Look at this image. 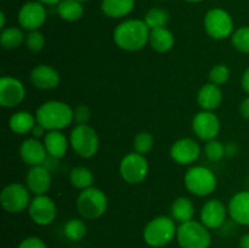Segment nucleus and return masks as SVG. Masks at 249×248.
Masks as SVG:
<instances>
[{"label": "nucleus", "mask_w": 249, "mask_h": 248, "mask_svg": "<svg viewBox=\"0 0 249 248\" xmlns=\"http://www.w3.org/2000/svg\"><path fill=\"white\" fill-rule=\"evenodd\" d=\"M150 33L151 29L143 19H128L114 28L113 41L122 50L135 53L150 41Z\"/></svg>", "instance_id": "nucleus-1"}, {"label": "nucleus", "mask_w": 249, "mask_h": 248, "mask_svg": "<svg viewBox=\"0 0 249 248\" xmlns=\"http://www.w3.org/2000/svg\"><path fill=\"white\" fill-rule=\"evenodd\" d=\"M36 123L48 131L63 130L73 123V108L68 104L58 100H50L36 108Z\"/></svg>", "instance_id": "nucleus-2"}, {"label": "nucleus", "mask_w": 249, "mask_h": 248, "mask_svg": "<svg viewBox=\"0 0 249 248\" xmlns=\"http://www.w3.org/2000/svg\"><path fill=\"white\" fill-rule=\"evenodd\" d=\"M177 221L168 215H158L146 224L142 237L152 248H163L177 238Z\"/></svg>", "instance_id": "nucleus-3"}, {"label": "nucleus", "mask_w": 249, "mask_h": 248, "mask_svg": "<svg viewBox=\"0 0 249 248\" xmlns=\"http://www.w3.org/2000/svg\"><path fill=\"white\" fill-rule=\"evenodd\" d=\"M77 211L83 218L88 220H95L99 219L106 213L108 207V198L106 194L101 189L97 187H89L78 195L77 202H75Z\"/></svg>", "instance_id": "nucleus-4"}, {"label": "nucleus", "mask_w": 249, "mask_h": 248, "mask_svg": "<svg viewBox=\"0 0 249 248\" xmlns=\"http://www.w3.org/2000/svg\"><path fill=\"white\" fill-rule=\"evenodd\" d=\"M184 182L187 191L198 197L209 196L218 186L216 175L203 165H194L189 168L185 173Z\"/></svg>", "instance_id": "nucleus-5"}, {"label": "nucleus", "mask_w": 249, "mask_h": 248, "mask_svg": "<svg viewBox=\"0 0 249 248\" xmlns=\"http://www.w3.org/2000/svg\"><path fill=\"white\" fill-rule=\"evenodd\" d=\"M70 145L79 157L91 158L99 152V134L89 124H75L70 134Z\"/></svg>", "instance_id": "nucleus-6"}, {"label": "nucleus", "mask_w": 249, "mask_h": 248, "mask_svg": "<svg viewBox=\"0 0 249 248\" xmlns=\"http://www.w3.org/2000/svg\"><path fill=\"white\" fill-rule=\"evenodd\" d=\"M177 241L181 248H209L212 235L201 221L192 219L178 226Z\"/></svg>", "instance_id": "nucleus-7"}, {"label": "nucleus", "mask_w": 249, "mask_h": 248, "mask_svg": "<svg viewBox=\"0 0 249 248\" xmlns=\"http://www.w3.org/2000/svg\"><path fill=\"white\" fill-rule=\"evenodd\" d=\"M31 201V191L26 184L11 182L6 185L0 194V203L2 208L11 214H18L28 209Z\"/></svg>", "instance_id": "nucleus-8"}, {"label": "nucleus", "mask_w": 249, "mask_h": 248, "mask_svg": "<svg viewBox=\"0 0 249 248\" xmlns=\"http://www.w3.org/2000/svg\"><path fill=\"white\" fill-rule=\"evenodd\" d=\"M233 19L225 10L212 9L204 17V29L211 38L223 40L233 34Z\"/></svg>", "instance_id": "nucleus-9"}, {"label": "nucleus", "mask_w": 249, "mask_h": 248, "mask_svg": "<svg viewBox=\"0 0 249 248\" xmlns=\"http://www.w3.org/2000/svg\"><path fill=\"white\" fill-rule=\"evenodd\" d=\"M119 173L122 179L130 185L142 182L148 174V160L143 155L131 152L124 156L119 163Z\"/></svg>", "instance_id": "nucleus-10"}, {"label": "nucleus", "mask_w": 249, "mask_h": 248, "mask_svg": "<svg viewBox=\"0 0 249 248\" xmlns=\"http://www.w3.org/2000/svg\"><path fill=\"white\" fill-rule=\"evenodd\" d=\"M29 218L39 226H46L53 223L57 214V207L53 198L46 195L36 196L28 207Z\"/></svg>", "instance_id": "nucleus-11"}, {"label": "nucleus", "mask_w": 249, "mask_h": 248, "mask_svg": "<svg viewBox=\"0 0 249 248\" xmlns=\"http://www.w3.org/2000/svg\"><path fill=\"white\" fill-rule=\"evenodd\" d=\"M192 130L199 140H214L220 131V121L214 112L202 109L192 119Z\"/></svg>", "instance_id": "nucleus-12"}, {"label": "nucleus", "mask_w": 249, "mask_h": 248, "mask_svg": "<svg viewBox=\"0 0 249 248\" xmlns=\"http://www.w3.org/2000/svg\"><path fill=\"white\" fill-rule=\"evenodd\" d=\"M26 97V89L22 82L11 75L0 79V105L4 108H14L22 104Z\"/></svg>", "instance_id": "nucleus-13"}, {"label": "nucleus", "mask_w": 249, "mask_h": 248, "mask_svg": "<svg viewBox=\"0 0 249 248\" xmlns=\"http://www.w3.org/2000/svg\"><path fill=\"white\" fill-rule=\"evenodd\" d=\"M228 214V207L224 204V202L218 198H212L202 206L199 212V221L209 230H215L224 226Z\"/></svg>", "instance_id": "nucleus-14"}, {"label": "nucleus", "mask_w": 249, "mask_h": 248, "mask_svg": "<svg viewBox=\"0 0 249 248\" xmlns=\"http://www.w3.org/2000/svg\"><path fill=\"white\" fill-rule=\"evenodd\" d=\"M170 157L180 165H191L201 156V146L196 140L184 138L177 140L170 147Z\"/></svg>", "instance_id": "nucleus-15"}, {"label": "nucleus", "mask_w": 249, "mask_h": 248, "mask_svg": "<svg viewBox=\"0 0 249 248\" xmlns=\"http://www.w3.org/2000/svg\"><path fill=\"white\" fill-rule=\"evenodd\" d=\"M46 11L43 4L39 1L26 2L18 12V23L26 31H39L45 23Z\"/></svg>", "instance_id": "nucleus-16"}, {"label": "nucleus", "mask_w": 249, "mask_h": 248, "mask_svg": "<svg viewBox=\"0 0 249 248\" xmlns=\"http://www.w3.org/2000/svg\"><path fill=\"white\" fill-rule=\"evenodd\" d=\"M19 156L29 167H36L44 165L49 155L44 142H41L39 139L29 138L26 139L19 146Z\"/></svg>", "instance_id": "nucleus-17"}, {"label": "nucleus", "mask_w": 249, "mask_h": 248, "mask_svg": "<svg viewBox=\"0 0 249 248\" xmlns=\"http://www.w3.org/2000/svg\"><path fill=\"white\" fill-rule=\"evenodd\" d=\"M32 85L39 90H53L60 85V73L49 65H38L29 75Z\"/></svg>", "instance_id": "nucleus-18"}, {"label": "nucleus", "mask_w": 249, "mask_h": 248, "mask_svg": "<svg viewBox=\"0 0 249 248\" xmlns=\"http://www.w3.org/2000/svg\"><path fill=\"white\" fill-rule=\"evenodd\" d=\"M26 186L34 196L46 195L51 187V174L45 165L31 167L26 175Z\"/></svg>", "instance_id": "nucleus-19"}, {"label": "nucleus", "mask_w": 249, "mask_h": 248, "mask_svg": "<svg viewBox=\"0 0 249 248\" xmlns=\"http://www.w3.org/2000/svg\"><path fill=\"white\" fill-rule=\"evenodd\" d=\"M229 216L237 225L249 226V190L233 195L228 204Z\"/></svg>", "instance_id": "nucleus-20"}, {"label": "nucleus", "mask_w": 249, "mask_h": 248, "mask_svg": "<svg viewBox=\"0 0 249 248\" xmlns=\"http://www.w3.org/2000/svg\"><path fill=\"white\" fill-rule=\"evenodd\" d=\"M197 102L203 111H215L223 102V91L220 87L211 82L202 85L197 94Z\"/></svg>", "instance_id": "nucleus-21"}, {"label": "nucleus", "mask_w": 249, "mask_h": 248, "mask_svg": "<svg viewBox=\"0 0 249 248\" xmlns=\"http://www.w3.org/2000/svg\"><path fill=\"white\" fill-rule=\"evenodd\" d=\"M43 142L48 151L49 157L53 159H61L65 157L70 145V140L61 130L48 131Z\"/></svg>", "instance_id": "nucleus-22"}, {"label": "nucleus", "mask_w": 249, "mask_h": 248, "mask_svg": "<svg viewBox=\"0 0 249 248\" xmlns=\"http://www.w3.org/2000/svg\"><path fill=\"white\" fill-rule=\"evenodd\" d=\"M150 45L155 51L160 53H165L173 49L175 44L174 34L164 27V28L151 29Z\"/></svg>", "instance_id": "nucleus-23"}, {"label": "nucleus", "mask_w": 249, "mask_h": 248, "mask_svg": "<svg viewBox=\"0 0 249 248\" xmlns=\"http://www.w3.org/2000/svg\"><path fill=\"white\" fill-rule=\"evenodd\" d=\"M195 213L196 209L194 202L187 197H178L170 207V216L179 224L192 220Z\"/></svg>", "instance_id": "nucleus-24"}, {"label": "nucleus", "mask_w": 249, "mask_h": 248, "mask_svg": "<svg viewBox=\"0 0 249 248\" xmlns=\"http://www.w3.org/2000/svg\"><path fill=\"white\" fill-rule=\"evenodd\" d=\"M36 124V116L28 111H18L15 112L9 119V126L15 134L24 135V134L31 133L32 129Z\"/></svg>", "instance_id": "nucleus-25"}, {"label": "nucleus", "mask_w": 249, "mask_h": 248, "mask_svg": "<svg viewBox=\"0 0 249 248\" xmlns=\"http://www.w3.org/2000/svg\"><path fill=\"white\" fill-rule=\"evenodd\" d=\"M135 5V0H102L101 10L111 18H121L130 14Z\"/></svg>", "instance_id": "nucleus-26"}, {"label": "nucleus", "mask_w": 249, "mask_h": 248, "mask_svg": "<svg viewBox=\"0 0 249 248\" xmlns=\"http://www.w3.org/2000/svg\"><path fill=\"white\" fill-rule=\"evenodd\" d=\"M58 16L67 22H75L84 14L82 2L78 0H62L57 6Z\"/></svg>", "instance_id": "nucleus-27"}, {"label": "nucleus", "mask_w": 249, "mask_h": 248, "mask_svg": "<svg viewBox=\"0 0 249 248\" xmlns=\"http://www.w3.org/2000/svg\"><path fill=\"white\" fill-rule=\"evenodd\" d=\"M26 35L22 29L17 27H7L1 31L0 34V44L5 50H15L24 43Z\"/></svg>", "instance_id": "nucleus-28"}, {"label": "nucleus", "mask_w": 249, "mask_h": 248, "mask_svg": "<svg viewBox=\"0 0 249 248\" xmlns=\"http://www.w3.org/2000/svg\"><path fill=\"white\" fill-rule=\"evenodd\" d=\"M70 181L73 187L83 191L94 185V174L87 167H75L71 170Z\"/></svg>", "instance_id": "nucleus-29"}, {"label": "nucleus", "mask_w": 249, "mask_h": 248, "mask_svg": "<svg viewBox=\"0 0 249 248\" xmlns=\"http://www.w3.org/2000/svg\"><path fill=\"white\" fill-rule=\"evenodd\" d=\"M63 232H65V236L70 241H72V242H79V241H82L85 237V235L88 232L87 224L82 219L72 218L65 224Z\"/></svg>", "instance_id": "nucleus-30"}, {"label": "nucleus", "mask_w": 249, "mask_h": 248, "mask_svg": "<svg viewBox=\"0 0 249 248\" xmlns=\"http://www.w3.org/2000/svg\"><path fill=\"white\" fill-rule=\"evenodd\" d=\"M143 21L150 29L164 28L169 23L170 16L165 10L160 9V7H153V9L148 10Z\"/></svg>", "instance_id": "nucleus-31"}, {"label": "nucleus", "mask_w": 249, "mask_h": 248, "mask_svg": "<svg viewBox=\"0 0 249 248\" xmlns=\"http://www.w3.org/2000/svg\"><path fill=\"white\" fill-rule=\"evenodd\" d=\"M155 145V139H153L152 134L148 131H140L135 135L133 141L134 151L140 155H147Z\"/></svg>", "instance_id": "nucleus-32"}, {"label": "nucleus", "mask_w": 249, "mask_h": 248, "mask_svg": "<svg viewBox=\"0 0 249 248\" xmlns=\"http://www.w3.org/2000/svg\"><path fill=\"white\" fill-rule=\"evenodd\" d=\"M231 43L240 53H249V26H243L236 29L231 35Z\"/></svg>", "instance_id": "nucleus-33"}, {"label": "nucleus", "mask_w": 249, "mask_h": 248, "mask_svg": "<svg viewBox=\"0 0 249 248\" xmlns=\"http://www.w3.org/2000/svg\"><path fill=\"white\" fill-rule=\"evenodd\" d=\"M204 155L211 162H219L225 157V145L216 139L207 141L204 146Z\"/></svg>", "instance_id": "nucleus-34"}, {"label": "nucleus", "mask_w": 249, "mask_h": 248, "mask_svg": "<svg viewBox=\"0 0 249 248\" xmlns=\"http://www.w3.org/2000/svg\"><path fill=\"white\" fill-rule=\"evenodd\" d=\"M229 79H230V70L224 63L215 65L209 71V82L218 85V87L226 84Z\"/></svg>", "instance_id": "nucleus-35"}, {"label": "nucleus", "mask_w": 249, "mask_h": 248, "mask_svg": "<svg viewBox=\"0 0 249 248\" xmlns=\"http://www.w3.org/2000/svg\"><path fill=\"white\" fill-rule=\"evenodd\" d=\"M24 44L32 53H40L45 46V38L39 31H32L26 35Z\"/></svg>", "instance_id": "nucleus-36"}, {"label": "nucleus", "mask_w": 249, "mask_h": 248, "mask_svg": "<svg viewBox=\"0 0 249 248\" xmlns=\"http://www.w3.org/2000/svg\"><path fill=\"white\" fill-rule=\"evenodd\" d=\"M91 117L90 108L85 105H79L73 108V121L77 124H88Z\"/></svg>", "instance_id": "nucleus-37"}, {"label": "nucleus", "mask_w": 249, "mask_h": 248, "mask_svg": "<svg viewBox=\"0 0 249 248\" xmlns=\"http://www.w3.org/2000/svg\"><path fill=\"white\" fill-rule=\"evenodd\" d=\"M17 248H48L45 242L41 238L36 237V236H31L19 242Z\"/></svg>", "instance_id": "nucleus-38"}, {"label": "nucleus", "mask_w": 249, "mask_h": 248, "mask_svg": "<svg viewBox=\"0 0 249 248\" xmlns=\"http://www.w3.org/2000/svg\"><path fill=\"white\" fill-rule=\"evenodd\" d=\"M32 135H33V138H36V139H39V140H40L41 138H45V135H46V133H48V130H46L45 128H44L43 125H40V124L39 123H36V125H34V128L32 129Z\"/></svg>", "instance_id": "nucleus-39"}, {"label": "nucleus", "mask_w": 249, "mask_h": 248, "mask_svg": "<svg viewBox=\"0 0 249 248\" xmlns=\"http://www.w3.org/2000/svg\"><path fill=\"white\" fill-rule=\"evenodd\" d=\"M240 113L241 116L245 119H248L249 121V95L241 102L240 105Z\"/></svg>", "instance_id": "nucleus-40"}, {"label": "nucleus", "mask_w": 249, "mask_h": 248, "mask_svg": "<svg viewBox=\"0 0 249 248\" xmlns=\"http://www.w3.org/2000/svg\"><path fill=\"white\" fill-rule=\"evenodd\" d=\"M238 146L235 142H229L225 145V156L226 157H233L237 155Z\"/></svg>", "instance_id": "nucleus-41"}, {"label": "nucleus", "mask_w": 249, "mask_h": 248, "mask_svg": "<svg viewBox=\"0 0 249 248\" xmlns=\"http://www.w3.org/2000/svg\"><path fill=\"white\" fill-rule=\"evenodd\" d=\"M241 85H242V89L249 95V67L243 73L242 79H241Z\"/></svg>", "instance_id": "nucleus-42"}, {"label": "nucleus", "mask_w": 249, "mask_h": 248, "mask_svg": "<svg viewBox=\"0 0 249 248\" xmlns=\"http://www.w3.org/2000/svg\"><path fill=\"white\" fill-rule=\"evenodd\" d=\"M238 245H240V248H249V232L245 233V235L240 238Z\"/></svg>", "instance_id": "nucleus-43"}, {"label": "nucleus", "mask_w": 249, "mask_h": 248, "mask_svg": "<svg viewBox=\"0 0 249 248\" xmlns=\"http://www.w3.org/2000/svg\"><path fill=\"white\" fill-rule=\"evenodd\" d=\"M36 1L41 2V4H48V5H55V4H60L62 0H36Z\"/></svg>", "instance_id": "nucleus-44"}, {"label": "nucleus", "mask_w": 249, "mask_h": 248, "mask_svg": "<svg viewBox=\"0 0 249 248\" xmlns=\"http://www.w3.org/2000/svg\"><path fill=\"white\" fill-rule=\"evenodd\" d=\"M5 22H6V18H5L4 12H0V28H5Z\"/></svg>", "instance_id": "nucleus-45"}, {"label": "nucleus", "mask_w": 249, "mask_h": 248, "mask_svg": "<svg viewBox=\"0 0 249 248\" xmlns=\"http://www.w3.org/2000/svg\"><path fill=\"white\" fill-rule=\"evenodd\" d=\"M186 1H190V2H198V1H202V0H186Z\"/></svg>", "instance_id": "nucleus-46"}, {"label": "nucleus", "mask_w": 249, "mask_h": 248, "mask_svg": "<svg viewBox=\"0 0 249 248\" xmlns=\"http://www.w3.org/2000/svg\"><path fill=\"white\" fill-rule=\"evenodd\" d=\"M78 1H80V2H82V1H88V0H78Z\"/></svg>", "instance_id": "nucleus-47"}]
</instances>
